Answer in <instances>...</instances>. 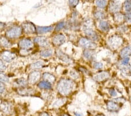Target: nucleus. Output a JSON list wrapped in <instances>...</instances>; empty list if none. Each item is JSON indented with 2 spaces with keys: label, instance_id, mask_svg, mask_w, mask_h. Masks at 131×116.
<instances>
[{
  "label": "nucleus",
  "instance_id": "obj_3",
  "mask_svg": "<svg viewBox=\"0 0 131 116\" xmlns=\"http://www.w3.org/2000/svg\"><path fill=\"white\" fill-rule=\"evenodd\" d=\"M79 43L81 46L89 49H94L97 47L96 44L93 42L91 41L89 39L84 38H82L80 39Z\"/></svg>",
  "mask_w": 131,
  "mask_h": 116
},
{
  "label": "nucleus",
  "instance_id": "obj_50",
  "mask_svg": "<svg viewBox=\"0 0 131 116\" xmlns=\"http://www.w3.org/2000/svg\"><path fill=\"white\" fill-rule=\"evenodd\" d=\"M64 116H69L68 115H67V114H65Z\"/></svg>",
  "mask_w": 131,
  "mask_h": 116
},
{
  "label": "nucleus",
  "instance_id": "obj_27",
  "mask_svg": "<svg viewBox=\"0 0 131 116\" xmlns=\"http://www.w3.org/2000/svg\"><path fill=\"white\" fill-rule=\"evenodd\" d=\"M121 70L122 73L125 74V75L129 76L131 75V67L130 66H124L121 67Z\"/></svg>",
  "mask_w": 131,
  "mask_h": 116
},
{
  "label": "nucleus",
  "instance_id": "obj_36",
  "mask_svg": "<svg viewBox=\"0 0 131 116\" xmlns=\"http://www.w3.org/2000/svg\"><path fill=\"white\" fill-rule=\"evenodd\" d=\"M69 3L71 7H75L79 3V0H69Z\"/></svg>",
  "mask_w": 131,
  "mask_h": 116
},
{
  "label": "nucleus",
  "instance_id": "obj_29",
  "mask_svg": "<svg viewBox=\"0 0 131 116\" xmlns=\"http://www.w3.org/2000/svg\"><path fill=\"white\" fill-rule=\"evenodd\" d=\"M124 8L125 11L129 12L131 11V0H125L124 3Z\"/></svg>",
  "mask_w": 131,
  "mask_h": 116
},
{
  "label": "nucleus",
  "instance_id": "obj_22",
  "mask_svg": "<svg viewBox=\"0 0 131 116\" xmlns=\"http://www.w3.org/2000/svg\"><path fill=\"white\" fill-rule=\"evenodd\" d=\"M15 83L17 86L21 87H26L27 84H28V82L24 78H19V79H16L15 81Z\"/></svg>",
  "mask_w": 131,
  "mask_h": 116
},
{
  "label": "nucleus",
  "instance_id": "obj_24",
  "mask_svg": "<svg viewBox=\"0 0 131 116\" xmlns=\"http://www.w3.org/2000/svg\"><path fill=\"white\" fill-rule=\"evenodd\" d=\"M1 108L2 110L6 113H9L11 110V107H10L9 104H8L7 102H4L2 103Z\"/></svg>",
  "mask_w": 131,
  "mask_h": 116
},
{
  "label": "nucleus",
  "instance_id": "obj_30",
  "mask_svg": "<svg viewBox=\"0 0 131 116\" xmlns=\"http://www.w3.org/2000/svg\"><path fill=\"white\" fill-rule=\"evenodd\" d=\"M94 15L95 17L98 20H102L104 18V14L103 12H101V11H97L95 12Z\"/></svg>",
  "mask_w": 131,
  "mask_h": 116
},
{
  "label": "nucleus",
  "instance_id": "obj_7",
  "mask_svg": "<svg viewBox=\"0 0 131 116\" xmlns=\"http://www.w3.org/2000/svg\"><path fill=\"white\" fill-rule=\"evenodd\" d=\"M83 31L84 33L92 40H93V41H97V40H98L99 37L97 35V33L92 28L88 26L87 25L84 26Z\"/></svg>",
  "mask_w": 131,
  "mask_h": 116
},
{
  "label": "nucleus",
  "instance_id": "obj_5",
  "mask_svg": "<svg viewBox=\"0 0 131 116\" xmlns=\"http://www.w3.org/2000/svg\"><path fill=\"white\" fill-rule=\"evenodd\" d=\"M17 92L22 96H29L35 94V90L33 88L25 87L18 88L17 90Z\"/></svg>",
  "mask_w": 131,
  "mask_h": 116
},
{
  "label": "nucleus",
  "instance_id": "obj_25",
  "mask_svg": "<svg viewBox=\"0 0 131 116\" xmlns=\"http://www.w3.org/2000/svg\"><path fill=\"white\" fill-rule=\"evenodd\" d=\"M0 44L5 48H8L11 45L9 41L5 37H2L0 38Z\"/></svg>",
  "mask_w": 131,
  "mask_h": 116
},
{
  "label": "nucleus",
  "instance_id": "obj_45",
  "mask_svg": "<svg viewBox=\"0 0 131 116\" xmlns=\"http://www.w3.org/2000/svg\"><path fill=\"white\" fill-rule=\"evenodd\" d=\"M126 29H127V27L125 26H121L120 28H119V30L121 31V32H125L126 31Z\"/></svg>",
  "mask_w": 131,
  "mask_h": 116
},
{
  "label": "nucleus",
  "instance_id": "obj_13",
  "mask_svg": "<svg viewBox=\"0 0 131 116\" xmlns=\"http://www.w3.org/2000/svg\"><path fill=\"white\" fill-rule=\"evenodd\" d=\"M65 42V37L63 34H58L55 36L52 39V43L56 46H60Z\"/></svg>",
  "mask_w": 131,
  "mask_h": 116
},
{
  "label": "nucleus",
  "instance_id": "obj_20",
  "mask_svg": "<svg viewBox=\"0 0 131 116\" xmlns=\"http://www.w3.org/2000/svg\"><path fill=\"white\" fill-rule=\"evenodd\" d=\"M57 53V56L58 57V58L60 59L61 60H62V61H64V62H67V63L70 62L71 61L70 58H69L68 56L66 54H65L64 53H63L62 51H61V50H58Z\"/></svg>",
  "mask_w": 131,
  "mask_h": 116
},
{
  "label": "nucleus",
  "instance_id": "obj_46",
  "mask_svg": "<svg viewBox=\"0 0 131 116\" xmlns=\"http://www.w3.org/2000/svg\"><path fill=\"white\" fill-rule=\"evenodd\" d=\"M75 115L76 116H83V115H82V113H80L79 112H75Z\"/></svg>",
  "mask_w": 131,
  "mask_h": 116
},
{
  "label": "nucleus",
  "instance_id": "obj_42",
  "mask_svg": "<svg viewBox=\"0 0 131 116\" xmlns=\"http://www.w3.org/2000/svg\"><path fill=\"white\" fill-rule=\"evenodd\" d=\"M129 58H128V57H126V58H124L122 61V65H124V66L127 65L129 63Z\"/></svg>",
  "mask_w": 131,
  "mask_h": 116
},
{
  "label": "nucleus",
  "instance_id": "obj_14",
  "mask_svg": "<svg viewBox=\"0 0 131 116\" xmlns=\"http://www.w3.org/2000/svg\"><path fill=\"white\" fill-rule=\"evenodd\" d=\"M107 109L108 110L111 112H116L119 110V105L117 103L113 101H109L107 103Z\"/></svg>",
  "mask_w": 131,
  "mask_h": 116
},
{
  "label": "nucleus",
  "instance_id": "obj_12",
  "mask_svg": "<svg viewBox=\"0 0 131 116\" xmlns=\"http://www.w3.org/2000/svg\"><path fill=\"white\" fill-rule=\"evenodd\" d=\"M110 77V74L107 72H102L101 73H97L93 76L94 81L97 82H102L105 81Z\"/></svg>",
  "mask_w": 131,
  "mask_h": 116
},
{
  "label": "nucleus",
  "instance_id": "obj_49",
  "mask_svg": "<svg viewBox=\"0 0 131 116\" xmlns=\"http://www.w3.org/2000/svg\"><path fill=\"white\" fill-rule=\"evenodd\" d=\"M97 116H104V115H102V114H99V115H97Z\"/></svg>",
  "mask_w": 131,
  "mask_h": 116
},
{
  "label": "nucleus",
  "instance_id": "obj_43",
  "mask_svg": "<svg viewBox=\"0 0 131 116\" xmlns=\"http://www.w3.org/2000/svg\"><path fill=\"white\" fill-rule=\"evenodd\" d=\"M109 93L110 94L111 96H113V97L117 96V92H116V91L114 89V88H111V89L109 90Z\"/></svg>",
  "mask_w": 131,
  "mask_h": 116
},
{
  "label": "nucleus",
  "instance_id": "obj_28",
  "mask_svg": "<svg viewBox=\"0 0 131 116\" xmlns=\"http://www.w3.org/2000/svg\"><path fill=\"white\" fill-rule=\"evenodd\" d=\"M96 5L99 8H104L107 5L106 1L105 0H97Z\"/></svg>",
  "mask_w": 131,
  "mask_h": 116
},
{
  "label": "nucleus",
  "instance_id": "obj_19",
  "mask_svg": "<svg viewBox=\"0 0 131 116\" xmlns=\"http://www.w3.org/2000/svg\"><path fill=\"white\" fill-rule=\"evenodd\" d=\"M130 55H131V45L126 46L121 51V56L123 58Z\"/></svg>",
  "mask_w": 131,
  "mask_h": 116
},
{
  "label": "nucleus",
  "instance_id": "obj_11",
  "mask_svg": "<svg viewBox=\"0 0 131 116\" xmlns=\"http://www.w3.org/2000/svg\"><path fill=\"white\" fill-rule=\"evenodd\" d=\"M35 43L41 47L46 48L49 45V42L48 39L44 37H37L35 39Z\"/></svg>",
  "mask_w": 131,
  "mask_h": 116
},
{
  "label": "nucleus",
  "instance_id": "obj_15",
  "mask_svg": "<svg viewBox=\"0 0 131 116\" xmlns=\"http://www.w3.org/2000/svg\"><path fill=\"white\" fill-rule=\"evenodd\" d=\"M121 4L119 3V1L112 2L110 4L109 6L110 11L112 12H118L120 10V8H121Z\"/></svg>",
  "mask_w": 131,
  "mask_h": 116
},
{
  "label": "nucleus",
  "instance_id": "obj_32",
  "mask_svg": "<svg viewBox=\"0 0 131 116\" xmlns=\"http://www.w3.org/2000/svg\"><path fill=\"white\" fill-rule=\"evenodd\" d=\"M84 56L85 57L86 59H90L92 57L93 55V53L91 50H86L84 51Z\"/></svg>",
  "mask_w": 131,
  "mask_h": 116
},
{
  "label": "nucleus",
  "instance_id": "obj_34",
  "mask_svg": "<svg viewBox=\"0 0 131 116\" xmlns=\"http://www.w3.org/2000/svg\"><path fill=\"white\" fill-rule=\"evenodd\" d=\"M114 19L115 21H117V22H121V21L123 20L124 16L121 13H117L115 15Z\"/></svg>",
  "mask_w": 131,
  "mask_h": 116
},
{
  "label": "nucleus",
  "instance_id": "obj_37",
  "mask_svg": "<svg viewBox=\"0 0 131 116\" xmlns=\"http://www.w3.org/2000/svg\"><path fill=\"white\" fill-rule=\"evenodd\" d=\"M103 66V63L100 62H96L93 64V67L96 69H101Z\"/></svg>",
  "mask_w": 131,
  "mask_h": 116
},
{
  "label": "nucleus",
  "instance_id": "obj_38",
  "mask_svg": "<svg viewBox=\"0 0 131 116\" xmlns=\"http://www.w3.org/2000/svg\"><path fill=\"white\" fill-rule=\"evenodd\" d=\"M7 69V66L4 64V63L2 61V60L0 59V72L4 71Z\"/></svg>",
  "mask_w": 131,
  "mask_h": 116
},
{
  "label": "nucleus",
  "instance_id": "obj_9",
  "mask_svg": "<svg viewBox=\"0 0 131 116\" xmlns=\"http://www.w3.org/2000/svg\"><path fill=\"white\" fill-rule=\"evenodd\" d=\"M109 43L113 48H118L121 45L122 39L118 36H113L109 39Z\"/></svg>",
  "mask_w": 131,
  "mask_h": 116
},
{
  "label": "nucleus",
  "instance_id": "obj_10",
  "mask_svg": "<svg viewBox=\"0 0 131 116\" xmlns=\"http://www.w3.org/2000/svg\"><path fill=\"white\" fill-rule=\"evenodd\" d=\"M1 58L7 62H10L16 58V55L9 51H4L1 53Z\"/></svg>",
  "mask_w": 131,
  "mask_h": 116
},
{
  "label": "nucleus",
  "instance_id": "obj_21",
  "mask_svg": "<svg viewBox=\"0 0 131 116\" xmlns=\"http://www.w3.org/2000/svg\"><path fill=\"white\" fill-rule=\"evenodd\" d=\"M99 28H100L101 31L104 32L108 31L110 29V25L107 21H102L99 23Z\"/></svg>",
  "mask_w": 131,
  "mask_h": 116
},
{
  "label": "nucleus",
  "instance_id": "obj_8",
  "mask_svg": "<svg viewBox=\"0 0 131 116\" xmlns=\"http://www.w3.org/2000/svg\"><path fill=\"white\" fill-rule=\"evenodd\" d=\"M19 46L21 49H30L33 46L32 41L28 39H24L19 42Z\"/></svg>",
  "mask_w": 131,
  "mask_h": 116
},
{
  "label": "nucleus",
  "instance_id": "obj_39",
  "mask_svg": "<svg viewBox=\"0 0 131 116\" xmlns=\"http://www.w3.org/2000/svg\"><path fill=\"white\" fill-rule=\"evenodd\" d=\"M70 75L72 77H73L75 79H77L78 77H79V74H78L77 72H75V71H71Z\"/></svg>",
  "mask_w": 131,
  "mask_h": 116
},
{
  "label": "nucleus",
  "instance_id": "obj_47",
  "mask_svg": "<svg viewBox=\"0 0 131 116\" xmlns=\"http://www.w3.org/2000/svg\"><path fill=\"white\" fill-rule=\"evenodd\" d=\"M40 116H49V115H48V113H46V112H44V113H42Z\"/></svg>",
  "mask_w": 131,
  "mask_h": 116
},
{
  "label": "nucleus",
  "instance_id": "obj_35",
  "mask_svg": "<svg viewBox=\"0 0 131 116\" xmlns=\"http://www.w3.org/2000/svg\"><path fill=\"white\" fill-rule=\"evenodd\" d=\"M65 26V24L64 22H61L60 23H58L57 24V25L56 26V31H60L61 29H62L63 28H64Z\"/></svg>",
  "mask_w": 131,
  "mask_h": 116
},
{
  "label": "nucleus",
  "instance_id": "obj_2",
  "mask_svg": "<svg viewBox=\"0 0 131 116\" xmlns=\"http://www.w3.org/2000/svg\"><path fill=\"white\" fill-rule=\"evenodd\" d=\"M22 29L20 26H14L7 32V36L9 38H16L22 34Z\"/></svg>",
  "mask_w": 131,
  "mask_h": 116
},
{
  "label": "nucleus",
  "instance_id": "obj_6",
  "mask_svg": "<svg viewBox=\"0 0 131 116\" xmlns=\"http://www.w3.org/2000/svg\"><path fill=\"white\" fill-rule=\"evenodd\" d=\"M23 29H24L25 33L27 34H32L36 32V29L34 24L30 22H26L23 24Z\"/></svg>",
  "mask_w": 131,
  "mask_h": 116
},
{
  "label": "nucleus",
  "instance_id": "obj_41",
  "mask_svg": "<svg viewBox=\"0 0 131 116\" xmlns=\"http://www.w3.org/2000/svg\"><path fill=\"white\" fill-rule=\"evenodd\" d=\"M29 49H21V50H20V53L22 55H27L29 54Z\"/></svg>",
  "mask_w": 131,
  "mask_h": 116
},
{
  "label": "nucleus",
  "instance_id": "obj_1",
  "mask_svg": "<svg viewBox=\"0 0 131 116\" xmlns=\"http://www.w3.org/2000/svg\"><path fill=\"white\" fill-rule=\"evenodd\" d=\"M74 87L73 82L69 79H63L58 82L57 90L62 96H68L72 91Z\"/></svg>",
  "mask_w": 131,
  "mask_h": 116
},
{
  "label": "nucleus",
  "instance_id": "obj_44",
  "mask_svg": "<svg viewBox=\"0 0 131 116\" xmlns=\"http://www.w3.org/2000/svg\"><path fill=\"white\" fill-rule=\"evenodd\" d=\"M5 90V86H4V84L2 83V82H0V93H3Z\"/></svg>",
  "mask_w": 131,
  "mask_h": 116
},
{
  "label": "nucleus",
  "instance_id": "obj_48",
  "mask_svg": "<svg viewBox=\"0 0 131 116\" xmlns=\"http://www.w3.org/2000/svg\"><path fill=\"white\" fill-rule=\"evenodd\" d=\"M4 26H5V24L2 22H0V29H3L4 27Z\"/></svg>",
  "mask_w": 131,
  "mask_h": 116
},
{
  "label": "nucleus",
  "instance_id": "obj_40",
  "mask_svg": "<svg viewBox=\"0 0 131 116\" xmlns=\"http://www.w3.org/2000/svg\"><path fill=\"white\" fill-rule=\"evenodd\" d=\"M125 20L128 23H131V12H129V13H127L125 16Z\"/></svg>",
  "mask_w": 131,
  "mask_h": 116
},
{
  "label": "nucleus",
  "instance_id": "obj_16",
  "mask_svg": "<svg viewBox=\"0 0 131 116\" xmlns=\"http://www.w3.org/2000/svg\"><path fill=\"white\" fill-rule=\"evenodd\" d=\"M53 29V27L51 26H38L37 28V32L39 34H43V33H46L50 32L52 31Z\"/></svg>",
  "mask_w": 131,
  "mask_h": 116
},
{
  "label": "nucleus",
  "instance_id": "obj_31",
  "mask_svg": "<svg viewBox=\"0 0 131 116\" xmlns=\"http://www.w3.org/2000/svg\"><path fill=\"white\" fill-rule=\"evenodd\" d=\"M0 82H4V83H7V82H9V79H8L7 76L1 73V72H0Z\"/></svg>",
  "mask_w": 131,
  "mask_h": 116
},
{
  "label": "nucleus",
  "instance_id": "obj_33",
  "mask_svg": "<svg viewBox=\"0 0 131 116\" xmlns=\"http://www.w3.org/2000/svg\"><path fill=\"white\" fill-rule=\"evenodd\" d=\"M64 100H65V99H59V100H57L56 102L54 103L53 106L55 107H58L59 106H61V105H62L64 103Z\"/></svg>",
  "mask_w": 131,
  "mask_h": 116
},
{
  "label": "nucleus",
  "instance_id": "obj_17",
  "mask_svg": "<svg viewBox=\"0 0 131 116\" xmlns=\"http://www.w3.org/2000/svg\"><path fill=\"white\" fill-rule=\"evenodd\" d=\"M43 77L44 81L48 82L50 83H53L56 81V77H54V76L49 73H44L43 75Z\"/></svg>",
  "mask_w": 131,
  "mask_h": 116
},
{
  "label": "nucleus",
  "instance_id": "obj_23",
  "mask_svg": "<svg viewBox=\"0 0 131 116\" xmlns=\"http://www.w3.org/2000/svg\"><path fill=\"white\" fill-rule=\"evenodd\" d=\"M52 53H53V51L52 49H46L42 50L40 52V55L43 58H48V57H50L52 55Z\"/></svg>",
  "mask_w": 131,
  "mask_h": 116
},
{
  "label": "nucleus",
  "instance_id": "obj_18",
  "mask_svg": "<svg viewBox=\"0 0 131 116\" xmlns=\"http://www.w3.org/2000/svg\"><path fill=\"white\" fill-rule=\"evenodd\" d=\"M38 87L41 89L44 90H50L52 88L51 84L50 83L46 81H42L40 82L38 84Z\"/></svg>",
  "mask_w": 131,
  "mask_h": 116
},
{
  "label": "nucleus",
  "instance_id": "obj_26",
  "mask_svg": "<svg viewBox=\"0 0 131 116\" xmlns=\"http://www.w3.org/2000/svg\"><path fill=\"white\" fill-rule=\"evenodd\" d=\"M43 66V62H41V61H38V62L32 63V64L30 65V68L31 69H38L41 68Z\"/></svg>",
  "mask_w": 131,
  "mask_h": 116
},
{
  "label": "nucleus",
  "instance_id": "obj_4",
  "mask_svg": "<svg viewBox=\"0 0 131 116\" xmlns=\"http://www.w3.org/2000/svg\"><path fill=\"white\" fill-rule=\"evenodd\" d=\"M41 77V73L39 71H33L29 75L28 82L31 84H35L39 81Z\"/></svg>",
  "mask_w": 131,
  "mask_h": 116
}]
</instances>
